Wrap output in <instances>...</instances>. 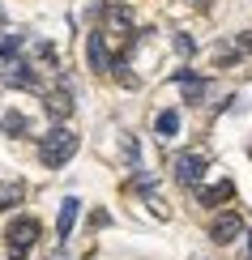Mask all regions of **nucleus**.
Masks as SVG:
<instances>
[{
	"instance_id": "14",
	"label": "nucleus",
	"mask_w": 252,
	"mask_h": 260,
	"mask_svg": "<svg viewBox=\"0 0 252 260\" xmlns=\"http://www.w3.org/2000/svg\"><path fill=\"white\" fill-rule=\"evenodd\" d=\"M0 128H5V133H21V128H26V120H21V115H5V120H0Z\"/></svg>"
},
{
	"instance_id": "1",
	"label": "nucleus",
	"mask_w": 252,
	"mask_h": 260,
	"mask_svg": "<svg viewBox=\"0 0 252 260\" xmlns=\"http://www.w3.org/2000/svg\"><path fill=\"white\" fill-rule=\"evenodd\" d=\"M73 154H77V133H73V128H51V133L39 141L43 167H64Z\"/></svg>"
},
{
	"instance_id": "5",
	"label": "nucleus",
	"mask_w": 252,
	"mask_h": 260,
	"mask_svg": "<svg viewBox=\"0 0 252 260\" xmlns=\"http://www.w3.org/2000/svg\"><path fill=\"white\" fill-rule=\"evenodd\" d=\"M231 192H235V183H231V179H218V183H210V188H197V201L210 205V209H218V205L231 201Z\"/></svg>"
},
{
	"instance_id": "10",
	"label": "nucleus",
	"mask_w": 252,
	"mask_h": 260,
	"mask_svg": "<svg viewBox=\"0 0 252 260\" xmlns=\"http://www.w3.org/2000/svg\"><path fill=\"white\" fill-rule=\"evenodd\" d=\"M107 21H111V30H120V35H128V30H133V13H128V9H120V5L107 9Z\"/></svg>"
},
{
	"instance_id": "7",
	"label": "nucleus",
	"mask_w": 252,
	"mask_h": 260,
	"mask_svg": "<svg viewBox=\"0 0 252 260\" xmlns=\"http://www.w3.org/2000/svg\"><path fill=\"white\" fill-rule=\"evenodd\" d=\"M77 213H81V201H77V197H69V201L60 205V222H56V235H60V243L73 235V222H77Z\"/></svg>"
},
{
	"instance_id": "12",
	"label": "nucleus",
	"mask_w": 252,
	"mask_h": 260,
	"mask_svg": "<svg viewBox=\"0 0 252 260\" xmlns=\"http://www.w3.org/2000/svg\"><path fill=\"white\" fill-rule=\"evenodd\" d=\"M175 133H180V115H175V111H162V115H158V137H175Z\"/></svg>"
},
{
	"instance_id": "2",
	"label": "nucleus",
	"mask_w": 252,
	"mask_h": 260,
	"mask_svg": "<svg viewBox=\"0 0 252 260\" xmlns=\"http://www.w3.org/2000/svg\"><path fill=\"white\" fill-rule=\"evenodd\" d=\"M5 239H9V252L21 260V256L30 252V247H35V239H39V222H35V218H17L13 226H9Z\"/></svg>"
},
{
	"instance_id": "8",
	"label": "nucleus",
	"mask_w": 252,
	"mask_h": 260,
	"mask_svg": "<svg viewBox=\"0 0 252 260\" xmlns=\"http://www.w3.org/2000/svg\"><path fill=\"white\" fill-rule=\"evenodd\" d=\"M5 81H9V85H26V90H39V77L30 73V64H21V60H13V64H9Z\"/></svg>"
},
{
	"instance_id": "4",
	"label": "nucleus",
	"mask_w": 252,
	"mask_h": 260,
	"mask_svg": "<svg viewBox=\"0 0 252 260\" xmlns=\"http://www.w3.org/2000/svg\"><path fill=\"white\" fill-rule=\"evenodd\" d=\"M86 56H90V69H94V73H107V69H111V56H107L103 30H94V35H86Z\"/></svg>"
},
{
	"instance_id": "11",
	"label": "nucleus",
	"mask_w": 252,
	"mask_h": 260,
	"mask_svg": "<svg viewBox=\"0 0 252 260\" xmlns=\"http://www.w3.org/2000/svg\"><path fill=\"white\" fill-rule=\"evenodd\" d=\"M180 85H184V94H188V99H201V94H205V81L192 77V73H180Z\"/></svg>"
},
{
	"instance_id": "3",
	"label": "nucleus",
	"mask_w": 252,
	"mask_h": 260,
	"mask_svg": "<svg viewBox=\"0 0 252 260\" xmlns=\"http://www.w3.org/2000/svg\"><path fill=\"white\" fill-rule=\"evenodd\" d=\"M201 175H205V154H180L175 158V179L184 183V188H201Z\"/></svg>"
},
{
	"instance_id": "13",
	"label": "nucleus",
	"mask_w": 252,
	"mask_h": 260,
	"mask_svg": "<svg viewBox=\"0 0 252 260\" xmlns=\"http://www.w3.org/2000/svg\"><path fill=\"white\" fill-rule=\"evenodd\" d=\"M17 201H21V183H0V209H9Z\"/></svg>"
},
{
	"instance_id": "15",
	"label": "nucleus",
	"mask_w": 252,
	"mask_h": 260,
	"mask_svg": "<svg viewBox=\"0 0 252 260\" xmlns=\"http://www.w3.org/2000/svg\"><path fill=\"white\" fill-rule=\"evenodd\" d=\"M0 21H5V9H0Z\"/></svg>"
},
{
	"instance_id": "6",
	"label": "nucleus",
	"mask_w": 252,
	"mask_h": 260,
	"mask_svg": "<svg viewBox=\"0 0 252 260\" xmlns=\"http://www.w3.org/2000/svg\"><path fill=\"white\" fill-rule=\"evenodd\" d=\"M239 231H244V222H239V213H222V218L214 222V243H235Z\"/></svg>"
},
{
	"instance_id": "9",
	"label": "nucleus",
	"mask_w": 252,
	"mask_h": 260,
	"mask_svg": "<svg viewBox=\"0 0 252 260\" xmlns=\"http://www.w3.org/2000/svg\"><path fill=\"white\" fill-rule=\"evenodd\" d=\"M73 111V99H69V90H56V94H47V115H69Z\"/></svg>"
}]
</instances>
